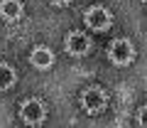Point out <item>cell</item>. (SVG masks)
Listing matches in <instances>:
<instances>
[{
  "label": "cell",
  "instance_id": "ba28073f",
  "mask_svg": "<svg viewBox=\"0 0 147 128\" xmlns=\"http://www.w3.org/2000/svg\"><path fill=\"white\" fill-rule=\"evenodd\" d=\"M15 79H17L15 69H12L10 64L0 62V89H10V86L15 84Z\"/></svg>",
  "mask_w": 147,
  "mask_h": 128
},
{
  "label": "cell",
  "instance_id": "277c9868",
  "mask_svg": "<svg viewBox=\"0 0 147 128\" xmlns=\"http://www.w3.org/2000/svg\"><path fill=\"white\" fill-rule=\"evenodd\" d=\"M84 20H86V25H88L91 30H96V32H103V30H108V27H110L113 17H110V12L105 10V7L96 5V7H88V10H86Z\"/></svg>",
  "mask_w": 147,
  "mask_h": 128
},
{
  "label": "cell",
  "instance_id": "3957f363",
  "mask_svg": "<svg viewBox=\"0 0 147 128\" xmlns=\"http://www.w3.org/2000/svg\"><path fill=\"white\" fill-rule=\"evenodd\" d=\"M108 57L113 64H130L132 57H135V49H132V44L127 42V39H113L108 47Z\"/></svg>",
  "mask_w": 147,
  "mask_h": 128
},
{
  "label": "cell",
  "instance_id": "5b68a950",
  "mask_svg": "<svg viewBox=\"0 0 147 128\" xmlns=\"http://www.w3.org/2000/svg\"><path fill=\"white\" fill-rule=\"evenodd\" d=\"M91 47V39L86 37L84 32H69L66 37V52L74 54V57H81V54H86Z\"/></svg>",
  "mask_w": 147,
  "mask_h": 128
},
{
  "label": "cell",
  "instance_id": "6da1fadb",
  "mask_svg": "<svg viewBox=\"0 0 147 128\" xmlns=\"http://www.w3.org/2000/svg\"><path fill=\"white\" fill-rule=\"evenodd\" d=\"M105 103H108V96H105V91L98 89V86H91V89H86L84 94H81V108H84L86 113H91V116L100 113L105 108Z\"/></svg>",
  "mask_w": 147,
  "mask_h": 128
},
{
  "label": "cell",
  "instance_id": "30bf717a",
  "mask_svg": "<svg viewBox=\"0 0 147 128\" xmlns=\"http://www.w3.org/2000/svg\"><path fill=\"white\" fill-rule=\"evenodd\" d=\"M54 5H69V3H71V0H52Z\"/></svg>",
  "mask_w": 147,
  "mask_h": 128
},
{
  "label": "cell",
  "instance_id": "8992f818",
  "mask_svg": "<svg viewBox=\"0 0 147 128\" xmlns=\"http://www.w3.org/2000/svg\"><path fill=\"white\" fill-rule=\"evenodd\" d=\"M0 15L7 22H17L22 17V3L20 0H3L0 3Z\"/></svg>",
  "mask_w": 147,
  "mask_h": 128
},
{
  "label": "cell",
  "instance_id": "7a4b0ae2",
  "mask_svg": "<svg viewBox=\"0 0 147 128\" xmlns=\"http://www.w3.org/2000/svg\"><path fill=\"white\" fill-rule=\"evenodd\" d=\"M20 118L30 126H39V123L47 118V106H44L39 99H30L20 106Z\"/></svg>",
  "mask_w": 147,
  "mask_h": 128
},
{
  "label": "cell",
  "instance_id": "52a82bcc",
  "mask_svg": "<svg viewBox=\"0 0 147 128\" xmlns=\"http://www.w3.org/2000/svg\"><path fill=\"white\" fill-rule=\"evenodd\" d=\"M30 59H32V64H34L37 69H47V67L54 64V54H52L49 47H37L34 52L30 54Z\"/></svg>",
  "mask_w": 147,
  "mask_h": 128
},
{
  "label": "cell",
  "instance_id": "9c48e42d",
  "mask_svg": "<svg viewBox=\"0 0 147 128\" xmlns=\"http://www.w3.org/2000/svg\"><path fill=\"white\" fill-rule=\"evenodd\" d=\"M137 123H140V128H147V106H142L137 111Z\"/></svg>",
  "mask_w": 147,
  "mask_h": 128
}]
</instances>
